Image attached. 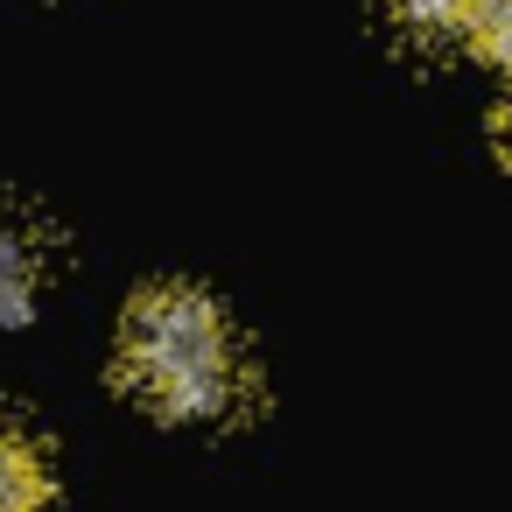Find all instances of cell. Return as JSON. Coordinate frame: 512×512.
<instances>
[{"instance_id":"cell-3","label":"cell","mask_w":512,"mask_h":512,"mask_svg":"<svg viewBox=\"0 0 512 512\" xmlns=\"http://www.w3.org/2000/svg\"><path fill=\"white\" fill-rule=\"evenodd\" d=\"M0 512H50V463L8 421H0Z\"/></svg>"},{"instance_id":"cell-5","label":"cell","mask_w":512,"mask_h":512,"mask_svg":"<svg viewBox=\"0 0 512 512\" xmlns=\"http://www.w3.org/2000/svg\"><path fill=\"white\" fill-rule=\"evenodd\" d=\"M477 50L512 71V0H491V15L477 22Z\"/></svg>"},{"instance_id":"cell-2","label":"cell","mask_w":512,"mask_h":512,"mask_svg":"<svg viewBox=\"0 0 512 512\" xmlns=\"http://www.w3.org/2000/svg\"><path fill=\"white\" fill-rule=\"evenodd\" d=\"M36 295H43V246L22 218L0 211V330H15L36 316Z\"/></svg>"},{"instance_id":"cell-6","label":"cell","mask_w":512,"mask_h":512,"mask_svg":"<svg viewBox=\"0 0 512 512\" xmlns=\"http://www.w3.org/2000/svg\"><path fill=\"white\" fill-rule=\"evenodd\" d=\"M498 134H505V148H512V106H505V120H498Z\"/></svg>"},{"instance_id":"cell-1","label":"cell","mask_w":512,"mask_h":512,"mask_svg":"<svg viewBox=\"0 0 512 512\" xmlns=\"http://www.w3.org/2000/svg\"><path fill=\"white\" fill-rule=\"evenodd\" d=\"M120 386L162 421H225L246 407V344L218 295L155 281L120 323Z\"/></svg>"},{"instance_id":"cell-4","label":"cell","mask_w":512,"mask_h":512,"mask_svg":"<svg viewBox=\"0 0 512 512\" xmlns=\"http://www.w3.org/2000/svg\"><path fill=\"white\" fill-rule=\"evenodd\" d=\"M393 15L414 36H477V22L491 15V0H393Z\"/></svg>"}]
</instances>
